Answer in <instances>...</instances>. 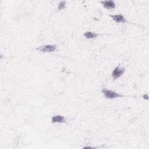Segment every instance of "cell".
Wrapping results in <instances>:
<instances>
[{
	"label": "cell",
	"instance_id": "cell-1",
	"mask_svg": "<svg viewBox=\"0 0 149 149\" xmlns=\"http://www.w3.org/2000/svg\"><path fill=\"white\" fill-rule=\"evenodd\" d=\"M101 91L103 93L104 97L108 99H113V98H120V97H125V95H122L119 93H118L113 90H108L105 88H103L101 90Z\"/></svg>",
	"mask_w": 149,
	"mask_h": 149
},
{
	"label": "cell",
	"instance_id": "cell-2",
	"mask_svg": "<svg viewBox=\"0 0 149 149\" xmlns=\"http://www.w3.org/2000/svg\"><path fill=\"white\" fill-rule=\"evenodd\" d=\"M56 49H57L56 45L48 44V45H44L40 46L38 48H35L34 50L42 52H54V51H56Z\"/></svg>",
	"mask_w": 149,
	"mask_h": 149
},
{
	"label": "cell",
	"instance_id": "cell-3",
	"mask_svg": "<svg viewBox=\"0 0 149 149\" xmlns=\"http://www.w3.org/2000/svg\"><path fill=\"white\" fill-rule=\"evenodd\" d=\"M125 72V69L123 68H120L119 66L115 68L112 72L111 76L113 80H116L120 77Z\"/></svg>",
	"mask_w": 149,
	"mask_h": 149
},
{
	"label": "cell",
	"instance_id": "cell-4",
	"mask_svg": "<svg viewBox=\"0 0 149 149\" xmlns=\"http://www.w3.org/2000/svg\"><path fill=\"white\" fill-rule=\"evenodd\" d=\"M100 2L107 9L113 10L116 8V4L113 1H102Z\"/></svg>",
	"mask_w": 149,
	"mask_h": 149
},
{
	"label": "cell",
	"instance_id": "cell-5",
	"mask_svg": "<svg viewBox=\"0 0 149 149\" xmlns=\"http://www.w3.org/2000/svg\"><path fill=\"white\" fill-rule=\"evenodd\" d=\"M51 122L52 123H67L66 120L65 118V117L62 115H60L52 116V118H51Z\"/></svg>",
	"mask_w": 149,
	"mask_h": 149
},
{
	"label": "cell",
	"instance_id": "cell-6",
	"mask_svg": "<svg viewBox=\"0 0 149 149\" xmlns=\"http://www.w3.org/2000/svg\"><path fill=\"white\" fill-rule=\"evenodd\" d=\"M109 16L117 23H126V20L125 17L121 14L119 15H109Z\"/></svg>",
	"mask_w": 149,
	"mask_h": 149
},
{
	"label": "cell",
	"instance_id": "cell-7",
	"mask_svg": "<svg viewBox=\"0 0 149 149\" xmlns=\"http://www.w3.org/2000/svg\"><path fill=\"white\" fill-rule=\"evenodd\" d=\"M83 36L87 39H91L97 37L98 36V34L91 31H86L84 33Z\"/></svg>",
	"mask_w": 149,
	"mask_h": 149
},
{
	"label": "cell",
	"instance_id": "cell-8",
	"mask_svg": "<svg viewBox=\"0 0 149 149\" xmlns=\"http://www.w3.org/2000/svg\"><path fill=\"white\" fill-rule=\"evenodd\" d=\"M66 8V2L65 1H61L59 3L58 6V10H60Z\"/></svg>",
	"mask_w": 149,
	"mask_h": 149
},
{
	"label": "cell",
	"instance_id": "cell-9",
	"mask_svg": "<svg viewBox=\"0 0 149 149\" xmlns=\"http://www.w3.org/2000/svg\"><path fill=\"white\" fill-rule=\"evenodd\" d=\"M142 97H143L144 99H145V100H148V95L146 94H144V95L142 96Z\"/></svg>",
	"mask_w": 149,
	"mask_h": 149
},
{
	"label": "cell",
	"instance_id": "cell-10",
	"mask_svg": "<svg viewBox=\"0 0 149 149\" xmlns=\"http://www.w3.org/2000/svg\"><path fill=\"white\" fill-rule=\"evenodd\" d=\"M83 148H94V147L91 146H84L83 147Z\"/></svg>",
	"mask_w": 149,
	"mask_h": 149
}]
</instances>
